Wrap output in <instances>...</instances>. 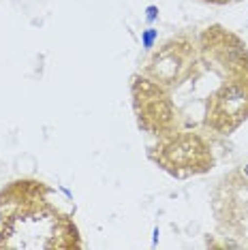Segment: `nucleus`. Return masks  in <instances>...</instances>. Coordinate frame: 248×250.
<instances>
[{
    "mask_svg": "<svg viewBox=\"0 0 248 250\" xmlns=\"http://www.w3.org/2000/svg\"><path fill=\"white\" fill-rule=\"evenodd\" d=\"M201 62L221 79L248 75V45L238 32L212 24L197 37Z\"/></svg>",
    "mask_w": 248,
    "mask_h": 250,
    "instance_id": "5",
    "label": "nucleus"
},
{
    "mask_svg": "<svg viewBox=\"0 0 248 250\" xmlns=\"http://www.w3.org/2000/svg\"><path fill=\"white\" fill-rule=\"evenodd\" d=\"M52 192V186L35 178L11 180L0 188V248H82V235L75 220L49 199Z\"/></svg>",
    "mask_w": 248,
    "mask_h": 250,
    "instance_id": "1",
    "label": "nucleus"
},
{
    "mask_svg": "<svg viewBox=\"0 0 248 250\" xmlns=\"http://www.w3.org/2000/svg\"><path fill=\"white\" fill-rule=\"evenodd\" d=\"M248 120V75L223 79V83L206 101L204 126L229 137Z\"/></svg>",
    "mask_w": 248,
    "mask_h": 250,
    "instance_id": "7",
    "label": "nucleus"
},
{
    "mask_svg": "<svg viewBox=\"0 0 248 250\" xmlns=\"http://www.w3.org/2000/svg\"><path fill=\"white\" fill-rule=\"evenodd\" d=\"M212 212L229 237L248 240V163L216 184L212 190Z\"/></svg>",
    "mask_w": 248,
    "mask_h": 250,
    "instance_id": "6",
    "label": "nucleus"
},
{
    "mask_svg": "<svg viewBox=\"0 0 248 250\" xmlns=\"http://www.w3.org/2000/svg\"><path fill=\"white\" fill-rule=\"evenodd\" d=\"M199 64L197 39L190 35H176L148 56L139 73L167 90H178L199 75Z\"/></svg>",
    "mask_w": 248,
    "mask_h": 250,
    "instance_id": "3",
    "label": "nucleus"
},
{
    "mask_svg": "<svg viewBox=\"0 0 248 250\" xmlns=\"http://www.w3.org/2000/svg\"><path fill=\"white\" fill-rule=\"evenodd\" d=\"M148 158L176 180L210 173L216 165L210 141L190 130H176L159 137L154 146L148 147Z\"/></svg>",
    "mask_w": 248,
    "mask_h": 250,
    "instance_id": "2",
    "label": "nucleus"
},
{
    "mask_svg": "<svg viewBox=\"0 0 248 250\" xmlns=\"http://www.w3.org/2000/svg\"><path fill=\"white\" fill-rule=\"evenodd\" d=\"M131 99L137 126L144 133L165 137L180 130V111L171 99V92L161 83L137 73L131 77Z\"/></svg>",
    "mask_w": 248,
    "mask_h": 250,
    "instance_id": "4",
    "label": "nucleus"
}]
</instances>
